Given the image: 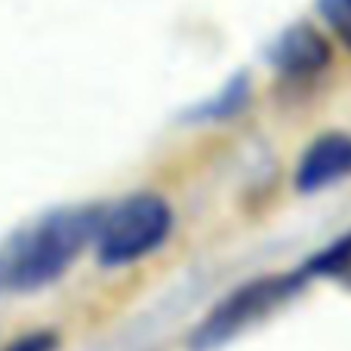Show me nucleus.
<instances>
[{
  "label": "nucleus",
  "mask_w": 351,
  "mask_h": 351,
  "mask_svg": "<svg viewBox=\"0 0 351 351\" xmlns=\"http://www.w3.org/2000/svg\"><path fill=\"white\" fill-rule=\"evenodd\" d=\"M6 287V278H3V265H0V290Z\"/></svg>",
  "instance_id": "nucleus-10"
},
{
  "label": "nucleus",
  "mask_w": 351,
  "mask_h": 351,
  "mask_svg": "<svg viewBox=\"0 0 351 351\" xmlns=\"http://www.w3.org/2000/svg\"><path fill=\"white\" fill-rule=\"evenodd\" d=\"M105 206H68L34 222L28 231L12 237L0 256L10 290L31 293L59 280L71 268L86 243H93Z\"/></svg>",
  "instance_id": "nucleus-1"
},
{
  "label": "nucleus",
  "mask_w": 351,
  "mask_h": 351,
  "mask_svg": "<svg viewBox=\"0 0 351 351\" xmlns=\"http://www.w3.org/2000/svg\"><path fill=\"white\" fill-rule=\"evenodd\" d=\"M59 346V336L53 330H34L28 336H19L12 346H6L3 351H56Z\"/></svg>",
  "instance_id": "nucleus-9"
},
{
  "label": "nucleus",
  "mask_w": 351,
  "mask_h": 351,
  "mask_svg": "<svg viewBox=\"0 0 351 351\" xmlns=\"http://www.w3.org/2000/svg\"><path fill=\"white\" fill-rule=\"evenodd\" d=\"M305 274L315 278H336V274L351 271V231H346L342 237H336L330 247L317 250L302 268Z\"/></svg>",
  "instance_id": "nucleus-7"
},
{
  "label": "nucleus",
  "mask_w": 351,
  "mask_h": 351,
  "mask_svg": "<svg viewBox=\"0 0 351 351\" xmlns=\"http://www.w3.org/2000/svg\"><path fill=\"white\" fill-rule=\"evenodd\" d=\"M268 65L293 80L315 77L330 65V43L315 25L296 22L274 37L268 47Z\"/></svg>",
  "instance_id": "nucleus-4"
},
{
  "label": "nucleus",
  "mask_w": 351,
  "mask_h": 351,
  "mask_svg": "<svg viewBox=\"0 0 351 351\" xmlns=\"http://www.w3.org/2000/svg\"><path fill=\"white\" fill-rule=\"evenodd\" d=\"M247 102H250V80H247V74H237V77H231L213 99H206L204 105L188 111V121H197V123L200 121L204 123L228 121V117L241 114V111L247 108Z\"/></svg>",
  "instance_id": "nucleus-6"
},
{
  "label": "nucleus",
  "mask_w": 351,
  "mask_h": 351,
  "mask_svg": "<svg viewBox=\"0 0 351 351\" xmlns=\"http://www.w3.org/2000/svg\"><path fill=\"white\" fill-rule=\"evenodd\" d=\"M317 12L327 28L351 49V0H317Z\"/></svg>",
  "instance_id": "nucleus-8"
},
{
  "label": "nucleus",
  "mask_w": 351,
  "mask_h": 351,
  "mask_svg": "<svg viewBox=\"0 0 351 351\" xmlns=\"http://www.w3.org/2000/svg\"><path fill=\"white\" fill-rule=\"evenodd\" d=\"M305 278H308L305 271H293V274H265V278H253L247 284H241L222 302H216V308L194 327L188 346H191V351H213L225 346V342H231L247 327H253L256 321H262L268 311H274L290 296H296L302 290Z\"/></svg>",
  "instance_id": "nucleus-3"
},
{
  "label": "nucleus",
  "mask_w": 351,
  "mask_h": 351,
  "mask_svg": "<svg viewBox=\"0 0 351 351\" xmlns=\"http://www.w3.org/2000/svg\"><path fill=\"white\" fill-rule=\"evenodd\" d=\"M173 234V206L160 194L139 191L102 210L96 237V259L105 268H123L158 253Z\"/></svg>",
  "instance_id": "nucleus-2"
},
{
  "label": "nucleus",
  "mask_w": 351,
  "mask_h": 351,
  "mask_svg": "<svg viewBox=\"0 0 351 351\" xmlns=\"http://www.w3.org/2000/svg\"><path fill=\"white\" fill-rule=\"evenodd\" d=\"M342 179H351V136L327 133L311 142L299 158L296 188L305 194H315L330 185H339Z\"/></svg>",
  "instance_id": "nucleus-5"
}]
</instances>
